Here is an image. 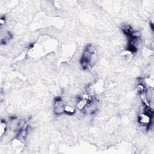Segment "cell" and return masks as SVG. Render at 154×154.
<instances>
[{"label":"cell","mask_w":154,"mask_h":154,"mask_svg":"<svg viewBox=\"0 0 154 154\" xmlns=\"http://www.w3.org/2000/svg\"><path fill=\"white\" fill-rule=\"evenodd\" d=\"M96 58V48L91 44L87 45L80 59V64L82 69L86 70L91 67L94 63Z\"/></svg>","instance_id":"6da1fadb"},{"label":"cell","mask_w":154,"mask_h":154,"mask_svg":"<svg viewBox=\"0 0 154 154\" xmlns=\"http://www.w3.org/2000/svg\"><path fill=\"white\" fill-rule=\"evenodd\" d=\"M140 42L139 36L135 34L129 37V41L126 46V49L131 53H135L138 50V46Z\"/></svg>","instance_id":"7a4b0ae2"},{"label":"cell","mask_w":154,"mask_h":154,"mask_svg":"<svg viewBox=\"0 0 154 154\" xmlns=\"http://www.w3.org/2000/svg\"><path fill=\"white\" fill-rule=\"evenodd\" d=\"M65 103L61 97H57L54 101V112L55 115H61L64 112Z\"/></svg>","instance_id":"3957f363"},{"label":"cell","mask_w":154,"mask_h":154,"mask_svg":"<svg viewBox=\"0 0 154 154\" xmlns=\"http://www.w3.org/2000/svg\"><path fill=\"white\" fill-rule=\"evenodd\" d=\"M122 30L123 33L126 35L128 37L133 35L135 34V31L132 28V26L129 24H124L122 25Z\"/></svg>","instance_id":"277c9868"},{"label":"cell","mask_w":154,"mask_h":154,"mask_svg":"<svg viewBox=\"0 0 154 154\" xmlns=\"http://www.w3.org/2000/svg\"><path fill=\"white\" fill-rule=\"evenodd\" d=\"M12 38H13V36L8 31H6L5 32L4 34H1V43L2 45H6L8 42H9L11 40Z\"/></svg>","instance_id":"5b68a950"},{"label":"cell","mask_w":154,"mask_h":154,"mask_svg":"<svg viewBox=\"0 0 154 154\" xmlns=\"http://www.w3.org/2000/svg\"><path fill=\"white\" fill-rule=\"evenodd\" d=\"M76 112L75 108L72 105H66L64 108V113L69 115L72 116Z\"/></svg>","instance_id":"8992f818"},{"label":"cell","mask_w":154,"mask_h":154,"mask_svg":"<svg viewBox=\"0 0 154 154\" xmlns=\"http://www.w3.org/2000/svg\"><path fill=\"white\" fill-rule=\"evenodd\" d=\"M7 128L6 122L4 120H1L0 123V136L2 137L5 133Z\"/></svg>","instance_id":"52a82bcc"},{"label":"cell","mask_w":154,"mask_h":154,"mask_svg":"<svg viewBox=\"0 0 154 154\" xmlns=\"http://www.w3.org/2000/svg\"><path fill=\"white\" fill-rule=\"evenodd\" d=\"M5 17L4 16H2L0 19V25L2 27L4 25H5Z\"/></svg>","instance_id":"ba28073f"}]
</instances>
